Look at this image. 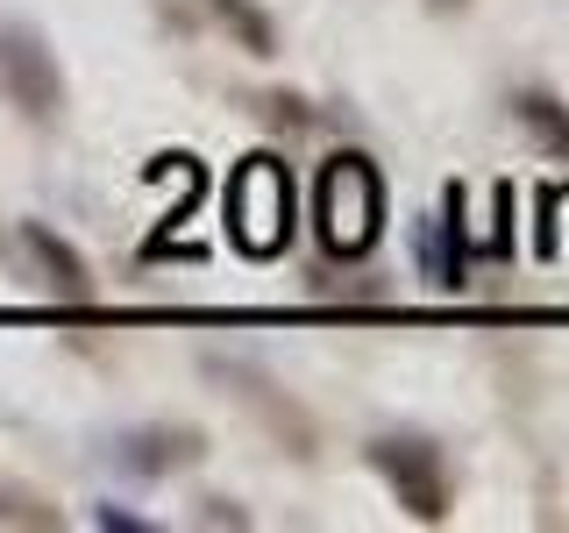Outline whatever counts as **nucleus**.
<instances>
[{
	"instance_id": "nucleus-1",
	"label": "nucleus",
	"mask_w": 569,
	"mask_h": 533,
	"mask_svg": "<svg viewBox=\"0 0 569 533\" xmlns=\"http://www.w3.org/2000/svg\"><path fill=\"white\" fill-rule=\"evenodd\" d=\"M313 235L335 263H363L385 242V171L370 150H328L313 171Z\"/></svg>"
},
{
	"instance_id": "nucleus-2",
	"label": "nucleus",
	"mask_w": 569,
	"mask_h": 533,
	"mask_svg": "<svg viewBox=\"0 0 569 533\" xmlns=\"http://www.w3.org/2000/svg\"><path fill=\"white\" fill-rule=\"evenodd\" d=\"M221 221H228V242H236L249 263L284 257V249H292V228H299L292 164L271 157V150H249L221 185Z\"/></svg>"
},
{
	"instance_id": "nucleus-3",
	"label": "nucleus",
	"mask_w": 569,
	"mask_h": 533,
	"mask_svg": "<svg viewBox=\"0 0 569 533\" xmlns=\"http://www.w3.org/2000/svg\"><path fill=\"white\" fill-rule=\"evenodd\" d=\"M0 100L29 121V129H58L64 121V64L50 50V36L36 22L0 14Z\"/></svg>"
},
{
	"instance_id": "nucleus-4",
	"label": "nucleus",
	"mask_w": 569,
	"mask_h": 533,
	"mask_svg": "<svg viewBox=\"0 0 569 533\" xmlns=\"http://www.w3.org/2000/svg\"><path fill=\"white\" fill-rule=\"evenodd\" d=\"M363 462L385 476V491L399 497V512L413 526H441V520H449L456 476H449V455H441L427 434H378L363 449Z\"/></svg>"
},
{
	"instance_id": "nucleus-5",
	"label": "nucleus",
	"mask_w": 569,
	"mask_h": 533,
	"mask_svg": "<svg viewBox=\"0 0 569 533\" xmlns=\"http://www.w3.org/2000/svg\"><path fill=\"white\" fill-rule=\"evenodd\" d=\"M207 378L221 384L228 399H236L242 413L257 420L292 462H313V455H320V426H313V413H307V405H299L278 378H263L257 363H236V355H207Z\"/></svg>"
},
{
	"instance_id": "nucleus-6",
	"label": "nucleus",
	"mask_w": 569,
	"mask_h": 533,
	"mask_svg": "<svg viewBox=\"0 0 569 533\" xmlns=\"http://www.w3.org/2000/svg\"><path fill=\"white\" fill-rule=\"evenodd\" d=\"M413 257H420V278L435 292H462L470 284V228H462V185L441 192V213H427L413 228Z\"/></svg>"
},
{
	"instance_id": "nucleus-7",
	"label": "nucleus",
	"mask_w": 569,
	"mask_h": 533,
	"mask_svg": "<svg viewBox=\"0 0 569 533\" xmlns=\"http://www.w3.org/2000/svg\"><path fill=\"white\" fill-rule=\"evenodd\" d=\"M200 455H207V434H200V426H171V420L164 426H136V434L114 441V462L129 476H150V484H157V476L192 470Z\"/></svg>"
},
{
	"instance_id": "nucleus-8",
	"label": "nucleus",
	"mask_w": 569,
	"mask_h": 533,
	"mask_svg": "<svg viewBox=\"0 0 569 533\" xmlns=\"http://www.w3.org/2000/svg\"><path fill=\"white\" fill-rule=\"evenodd\" d=\"M22 257H29L36 284H43L50 299H64V306H86V299H93V271H86V257L50 221H22Z\"/></svg>"
},
{
	"instance_id": "nucleus-9",
	"label": "nucleus",
	"mask_w": 569,
	"mask_h": 533,
	"mask_svg": "<svg viewBox=\"0 0 569 533\" xmlns=\"http://www.w3.org/2000/svg\"><path fill=\"white\" fill-rule=\"evenodd\" d=\"M512 121L533 135V150L541 157H556V164H569V107L556 93H541V86H512Z\"/></svg>"
},
{
	"instance_id": "nucleus-10",
	"label": "nucleus",
	"mask_w": 569,
	"mask_h": 533,
	"mask_svg": "<svg viewBox=\"0 0 569 533\" xmlns=\"http://www.w3.org/2000/svg\"><path fill=\"white\" fill-rule=\"evenodd\" d=\"M200 14L242 50V58H271V50H278V22L257 8V0H200Z\"/></svg>"
},
{
	"instance_id": "nucleus-11",
	"label": "nucleus",
	"mask_w": 569,
	"mask_h": 533,
	"mask_svg": "<svg viewBox=\"0 0 569 533\" xmlns=\"http://www.w3.org/2000/svg\"><path fill=\"white\" fill-rule=\"evenodd\" d=\"M0 533H64V505L0 476Z\"/></svg>"
},
{
	"instance_id": "nucleus-12",
	"label": "nucleus",
	"mask_w": 569,
	"mask_h": 533,
	"mask_svg": "<svg viewBox=\"0 0 569 533\" xmlns=\"http://www.w3.org/2000/svg\"><path fill=\"white\" fill-rule=\"evenodd\" d=\"M249 114H257V121H271V129H284V135H307L313 129V107L307 100H299V93H257V100H249Z\"/></svg>"
},
{
	"instance_id": "nucleus-13",
	"label": "nucleus",
	"mask_w": 569,
	"mask_h": 533,
	"mask_svg": "<svg viewBox=\"0 0 569 533\" xmlns=\"http://www.w3.org/2000/svg\"><path fill=\"white\" fill-rule=\"evenodd\" d=\"M491 200H498V213H491V235H485V257H512V235H520V228H512V221H520V207H512V185H498Z\"/></svg>"
},
{
	"instance_id": "nucleus-14",
	"label": "nucleus",
	"mask_w": 569,
	"mask_h": 533,
	"mask_svg": "<svg viewBox=\"0 0 569 533\" xmlns=\"http://www.w3.org/2000/svg\"><path fill=\"white\" fill-rule=\"evenodd\" d=\"M562 192H541V228H533V257H562Z\"/></svg>"
},
{
	"instance_id": "nucleus-15",
	"label": "nucleus",
	"mask_w": 569,
	"mask_h": 533,
	"mask_svg": "<svg viewBox=\"0 0 569 533\" xmlns=\"http://www.w3.org/2000/svg\"><path fill=\"white\" fill-rule=\"evenodd\" d=\"M192 526H228V533H242V526H249V512L236 505V497H221V491H213V497H200Z\"/></svg>"
},
{
	"instance_id": "nucleus-16",
	"label": "nucleus",
	"mask_w": 569,
	"mask_h": 533,
	"mask_svg": "<svg viewBox=\"0 0 569 533\" xmlns=\"http://www.w3.org/2000/svg\"><path fill=\"white\" fill-rule=\"evenodd\" d=\"M93 526L100 533H150V520H136V512H121V505H93Z\"/></svg>"
},
{
	"instance_id": "nucleus-17",
	"label": "nucleus",
	"mask_w": 569,
	"mask_h": 533,
	"mask_svg": "<svg viewBox=\"0 0 569 533\" xmlns=\"http://www.w3.org/2000/svg\"><path fill=\"white\" fill-rule=\"evenodd\" d=\"M470 0H427V14H462Z\"/></svg>"
},
{
	"instance_id": "nucleus-18",
	"label": "nucleus",
	"mask_w": 569,
	"mask_h": 533,
	"mask_svg": "<svg viewBox=\"0 0 569 533\" xmlns=\"http://www.w3.org/2000/svg\"><path fill=\"white\" fill-rule=\"evenodd\" d=\"M0 249H8V242H0Z\"/></svg>"
}]
</instances>
